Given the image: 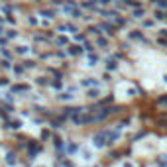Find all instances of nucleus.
Returning <instances> with one entry per match:
<instances>
[{"instance_id":"f3484780","label":"nucleus","mask_w":167,"mask_h":167,"mask_svg":"<svg viewBox=\"0 0 167 167\" xmlns=\"http://www.w3.org/2000/svg\"><path fill=\"white\" fill-rule=\"evenodd\" d=\"M104 63H106V71H108V73L118 69V59H116V57H106V59H104Z\"/></svg>"},{"instance_id":"bb28decb","label":"nucleus","mask_w":167,"mask_h":167,"mask_svg":"<svg viewBox=\"0 0 167 167\" xmlns=\"http://www.w3.org/2000/svg\"><path fill=\"white\" fill-rule=\"evenodd\" d=\"M63 122H65V116H57V118L51 120V128H61Z\"/></svg>"},{"instance_id":"a19ab883","label":"nucleus","mask_w":167,"mask_h":167,"mask_svg":"<svg viewBox=\"0 0 167 167\" xmlns=\"http://www.w3.org/2000/svg\"><path fill=\"white\" fill-rule=\"evenodd\" d=\"M49 138H51V132L43 128V130H41V140H49Z\"/></svg>"},{"instance_id":"4468645a","label":"nucleus","mask_w":167,"mask_h":167,"mask_svg":"<svg viewBox=\"0 0 167 167\" xmlns=\"http://www.w3.org/2000/svg\"><path fill=\"white\" fill-rule=\"evenodd\" d=\"M75 89H69V90H61L59 94H57V100H61V102H67V100H73L75 97Z\"/></svg>"},{"instance_id":"dca6fc26","label":"nucleus","mask_w":167,"mask_h":167,"mask_svg":"<svg viewBox=\"0 0 167 167\" xmlns=\"http://www.w3.org/2000/svg\"><path fill=\"white\" fill-rule=\"evenodd\" d=\"M12 75H14V77H24V75H26V69H24V65L22 63H12Z\"/></svg>"},{"instance_id":"f704fd0d","label":"nucleus","mask_w":167,"mask_h":167,"mask_svg":"<svg viewBox=\"0 0 167 167\" xmlns=\"http://www.w3.org/2000/svg\"><path fill=\"white\" fill-rule=\"evenodd\" d=\"M49 85H51L53 89H57V90H61V89H63V81H61V79H53V81L49 83Z\"/></svg>"},{"instance_id":"20e7f679","label":"nucleus","mask_w":167,"mask_h":167,"mask_svg":"<svg viewBox=\"0 0 167 167\" xmlns=\"http://www.w3.org/2000/svg\"><path fill=\"white\" fill-rule=\"evenodd\" d=\"M128 39H130V41H140V43L149 45V41L145 39L144 32H140V30H132V32H128Z\"/></svg>"},{"instance_id":"e433bc0d","label":"nucleus","mask_w":167,"mask_h":167,"mask_svg":"<svg viewBox=\"0 0 167 167\" xmlns=\"http://www.w3.org/2000/svg\"><path fill=\"white\" fill-rule=\"evenodd\" d=\"M75 41H77V43H85V41H87V33L77 32V33H75Z\"/></svg>"},{"instance_id":"6e6d98bb","label":"nucleus","mask_w":167,"mask_h":167,"mask_svg":"<svg viewBox=\"0 0 167 167\" xmlns=\"http://www.w3.org/2000/svg\"><path fill=\"white\" fill-rule=\"evenodd\" d=\"M165 16H167V14H165Z\"/></svg>"},{"instance_id":"c9c22d12","label":"nucleus","mask_w":167,"mask_h":167,"mask_svg":"<svg viewBox=\"0 0 167 167\" xmlns=\"http://www.w3.org/2000/svg\"><path fill=\"white\" fill-rule=\"evenodd\" d=\"M22 65H24V69H26V71H28V69H36V67H37V65H36V61H32V59L22 61Z\"/></svg>"},{"instance_id":"39448f33","label":"nucleus","mask_w":167,"mask_h":167,"mask_svg":"<svg viewBox=\"0 0 167 167\" xmlns=\"http://www.w3.org/2000/svg\"><path fill=\"white\" fill-rule=\"evenodd\" d=\"M98 28H100V32H102V33H106V36H110V37L116 36V26L112 22H100Z\"/></svg>"},{"instance_id":"f8f14e48","label":"nucleus","mask_w":167,"mask_h":167,"mask_svg":"<svg viewBox=\"0 0 167 167\" xmlns=\"http://www.w3.org/2000/svg\"><path fill=\"white\" fill-rule=\"evenodd\" d=\"M32 51H33V49L30 47V45H22V43L16 45V47L12 49V53H14V55H28V53H32Z\"/></svg>"},{"instance_id":"ddd939ff","label":"nucleus","mask_w":167,"mask_h":167,"mask_svg":"<svg viewBox=\"0 0 167 167\" xmlns=\"http://www.w3.org/2000/svg\"><path fill=\"white\" fill-rule=\"evenodd\" d=\"M81 87H85V89H93V87H100V83H98V79H94V77H87V79L81 81Z\"/></svg>"},{"instance_id":"6e6552de","label":"nucleus","mask_w":167,"mask_h":167,"mask_svg":"<svg viewBox=\"0 0 167 167\" xmlns=\"http://www.w3.org/2000/svg\"><path fill=\"white\" fill-rule=\"evenodd\" d=\"M67 55H71V57H79V55H83V45H79V43H69L67 45Z\"/></svg>"},{"instance_id":"9d476101","label":"nucleus","mask_w":167,"mask_h":167,"mask_svg":"<svg viewBox=\"0 0 167 167\" xmlns=\"http://www.w3.org/2000/svg\"><path fill=\"white\" fill-rule=\"evenodd\" d=\"M37 16H41V18H45V20H53L57 16V10L55 8H41Z\"/></svg>"},{"instance_id":"f257e3e1","label":"nucleus","mask_w":167,"mask_h":167,"mask_svg":"<svg viewBox=\"0 0 167 167\" xmlns=\"http://www.w3.org/2000/svg\"><path fill=\"white\" fill-rule=\"evenodd\" d=\"M61 12L67 14L69 18H73V20H81L83 16H85L83 8H79V4H75V2H65V4H61Z\"/></svg>"},{"instance_id":"f03ea898","label":"nucleus","mask_w":167,"mask_h":167,"mask_svg":"<svg viewBox=\"0 0 167 167\" xmlns=\"http://www.w3.org/2000/svg\"><path fill=\"white\" fill-rule=\"evenodd\" d=\"M93 145H94V148H97V149H102V148H106V145H108L106 130H102V132L94 134V136H93Z\"/></svg>"},{"instance_id":"de8ad7c7","label":"nucleus","mask_w":167,"mask_h":167,"mask_svg":"<svg viewBox=\"0 0 167 167\" xmlns=\"http://www.w3.org/2000/svg\"><path fill=\"white\" fill-rule=\"evenodd\" d=\"M157 32H159V37H165V39H167V30H165V28H163V30H157Z\"/></svg>"},{"instance_id":"473e14b6","label":"nucleus","mask_w":167,"mask_h":167,"mask_svg":"<svg viewBox=\"0 0 167 167\" xmlns=\"http://www.w3.org/2000/svg\"><path fill=\"white\" fill-rule=\"evenodd\" d=\"M112 102H114V97L110 94V97H104V98H100L98 102H97V106H104V104H112Z\"/></svg>"},{"instance_id":"2eb2a0df","label":"nucleus","mask_w":167,"mask_h":167,"mask_svg":"<svg viewBox=\"0 0 167 167\" xmlns=\"http://www.w3.org/2000/svg\"><path fill=\"white\" fill-rule=\"evenodd\" d=\"M4 37H6L8 41H10V39H18L20 32L16 30V28H4Z\"/></svg>"},{"instance_id":"ea45409f","label":"nucleus","mask_w":167,"mask_h":167,"mask_svg":"<svg viewBox=\"0 0 167 167\" xmlns=\"http://www.w3.org/2000/svg\"><path fill=\"white\" fill-rule=\"evenodd\" d=\"M157 104H159V106H167V94H163V97L157 98Z\"/></svg>"},{"instance_id":"423d86ee","label":"nucleus","mask_w":167,"mask_h":167,"mask_svg":"<svg viewBox=\"0 0 167 167\" xmlns=\"http://www.w3.org/2000/svg\"><path fill=\"white\" fill-rule=\"evenodd\" d=\"M94 12L100 14L102 18H106V20H114L116 16H118V10H108V8H100V6L94 8Z\"/></svg>"},{"instance_id":"0eeeda50","label":"nucleus","mask_w":167,"mask_h":167,"mask_svg":"<svg viewBox=\"0 0 167 167\" xmlns=\"http://www.w3.org/2000/svg\"><path fill=\"white\" fill-rule=\"evenodd\" d=\"M32 87L28 83H16V85L10 87V94H20V93H30Z\"/></svg>"},{"instance_id":"cd10ccee","label":"nucleus","mask_w":167,"mask_h":167,"mask_svg":"<svg viewBox=\"0 0 167 167\" xmlns=\"http://www.w3.org/2000/svg\"><path fill=\"white\" fill-rule=\"evenodd\" d=\"M0 55H2L4 57V59H14V53H12V49H6V47H2V49H0Z\"/></svg>"},{"instance_id":"5fc2aeb1","label":"nucleus","mask_w":167,"mask_h":167,"mask_svg":"<svg viewBox=\"0 0 167 167\" xmlns=\"http://www.w3.org/2000/svg\"><path fill=\"white\" fill-rule=\"evenodd\" d=\"M4 2H10V0H4Z\"/></svg>"},{"instance_id":"5701e85b","label":"nucleus","mask_w":167,"mask_h":167,"mask_svg":"<svg viewBox=\"0 0 167 167\" xmlns=\"http://www.w3.org/2000/svg\"><path fill=\"white\" fill-rule=\"evenodd\" d=\"M128 22H130V20H128V18H124V16H120V14H118V16H116V18H114V20H112V24H114V26H116V28H118V26H126V24H128Z\"/></svg>"},{"instance_id":"79ce46f5","label":"nucleus","mask_w":167,"mask_h":167,"mask_svg":"<svg viewBox=\"0 0 167 167\" xmlns=\"http://www.w3.org/2000/svg\"><path fill=\"white\" fill-rule=\"evenodd\" d=\"M94 2H97V6H108L112 0H94Z\"/></svg>"},{"instance_id":"c85d7f7f","label":"nucleus","mask_w":167,"mask_h":167,"mask_svg":"<svg viewBox=\"0 0 167 167\" xmlns=\"http://www.w3.org/2000/svg\"><path fill=\"white\" fill-rule=\"evenodd\" d=\"M83 51H85V53H93V51H94V43L87 39L85 43H83Z\"/></svg>"},{"instance_id":"412c9836","label":"nucleus","mask_w":167,"mask_h":167,"mask_svg":"<svg viewBox=\"0 0 167 167\" xmlns=\"http://www.w3.org/2000/svg\"><path fill=\"white\" fill-rule=\"evenodd\" d=\"M108 45H110V41H108L106 37H102V36H98L97 39H94V47H102V49H106Z\"/></svg>"},{"instance_id":"a211bd4d","label":"nucleus","mask_w":167,"mask_h":167,"mask_svg":"<svg viewBox=\"0 0 167 167\" xmlns=\"http://www.w3.org/2000/svg\"><path fill=\"white\" fill-rule=\"evenodd\" d=\"M87 61H89V63H87V65H89V67H97L98 63H100V55H97V53H87Z\"/></svg>"},{"instance_id":"2f4dec72","label":"nucleus","mask_w":167,"mask_h":167,"mask_svg":"<svg viewBox=\"0 0 167 167\" xmlns=\"http://www.w3.org/2000/svg\"><path fill=\"white\" fill-rule=\"evenodd\" d=\"M0 69L10 71V69H12V61H10V59H4V57H2V59H0Z\"/></svg>"},{"instance_id":"4be33fe9","label":"nucleus","mask_w":167,"mask_h":167,"mask_svg":"<svg viewBox=\"0 0 167 167\" xmlns=\"http://www.w3.org/2000/svg\"><path fill=\"white\" fill-rule=\"evenodd\" d=\"M4 161H6V165L14 167L16 163H18V159H16V153H14V152H8V153H6V157H4Z\"/></svg>"},{"instance_id":"58836bf2","label":"nucleus","mask_w":167,"mask_h":167,"mask_svg":"<svg viewBox=\"0 0 167 167\" xmlns=\"http://www.w3.org/2000/svg\"><path fill=\"white\" fill-rule=\"evenodd\" d=\"M28 24H30V26H39V18H36V16H30V18H28Z\"/></svg>"},{"instance_id":"864d4df0","label":"nucleus","mask_w":167,"mask_h":167,"mask_svg":"<svg viewBox=\"0 0 167 167\" xmlns=\"http://www.w3.org/2000/svg\"><path fill=\"white\" fill-rule=\"evenodd\" d=\"M36 167H43V165H36Z\"/></svg>"},{"instance_id":"c756f323","label":"nucleus","mask_w":167,"mask_h":167,"mask_svg":"<svg viewBox=\"0 0 167 167\" xmlns=\"http://www.w3.org/2000/svg\"><path fill=\"white\" fill-rule=\"evenodd\" d=\"M87 33H90V36L98 37V36H100L102 32H100V28H98V26H89V28H87Z\"/></svg>"},{"instance_id":"1a4fd4ad","label":"nucleus","mask_w":167,"mask_h":167,"mask_svg":"<svg viewBox=\"0 0 167 167\" xmlns=\"http://www.w3.org/2000/svg\"><path fill=\"white\" fill-rule=\"evenodd\" d=\"M26 149H28V153H30V157H36L37 153H41V144L39 141H28Z\"/></svg>"},{"instance_id":"603ef678","label":"nucleus","mask_w":167,"mask_h":167,"mask_svg":"<svg viewBox=\"0 0 167 167\" xmlns=\"http://www.w3.org/2000/svg\"><path fill=\"white\" fill-rule=\"evenodd\" d=\"M0 24H4V20H2V18H0Z\"/></svg>"},{"instance_id":"37998d69","label":"nucleus","mask_w":167,"mask_h":167,"mask_svg":"<svg viewBox=\"0 0 167 167\" xmlns=\"http://www.w3.org/2000/svg\"><path fill=\"white\" fill-rule=\"evenodd\" d=\"M141 26H144V28H153V20H144Z\"/></svg>"},{"instance_id":"72a5a7b5","label":"nucleus","mask_w":167,"mask_h":167,"mask_svg":"<svg viewBox=\"0 0 167 167\" xmlns=\"http://www.w3.org/2000/svg\"><path fill=\"white\" fill-rule=\"evenodd\" d=\"M153 20H157V22H161V20H165V12L163 10H153Z\"/></svg>"},{"instance_id":"49530a36","label":"nucleus","mask_w":167,"mask_h":167,"mask_svg":"<svg viewBox=\"0 0 167 167\" xmlns=\"http://www.w3.org/2000/svg\"><path fill=\"white\" fill-rule=\"evenodd\" d=\"M159 126H161V128H165V130H167V118H161V120H159Z\"/></svg>"},{"instance_id":"393cba45","label":"nucleus","mask_w":167,"mask_h":167,"mask_svg":"<svg viewBox=\"0 0 167 167\" xmlns=\"http://www.w3.org/2000/svg\"><path fill=\"white\" fill-rule=\"evenodd\" d=\"M20 126H22L20 120H6V128H8V130H18Z\"/></svg>"},{"instance_id":"7ed1b4c3","label":"nucleus","mask_w":167,"mask_h":167,"mask_svg":"<svg viewBox=\"0 0 167 167\" xmlns=\"http://www.w3.org/2000/svg\"><path fill=\"white\" fill-rule=\"evenodd\" d=\"M57 32H61V33H77L79 32V28H77V24H73V22H63V24H59L57 26Z\"/></svg>"},{"instance_id":"09e8293b","label":"nucleus","mask_w":167,"mask_h":167,"mask_svg":"<svg viewBox=\"0 0 167 167\" xmlns=\"http://www.w3.org/2000/svg\"><path fill=\"white\" fill-rule=\"evenodd\" d=\"M102 81H106V83H108V81H110V75L104 73V75H102Z\"/></svg>"},{"instance_id":"a878e982","label":"nucleus","mask_w":167,"mask_h":167,"mask_svg":"<svg viewBox=\"0 0 167 167\" xmlns=\"http://www.w3.org/2000/svg\"><path fill=\"white\" fill-rule=\"evenodd\" d=\"M132 14H134V18L144 20V18H145V8H144V6H141V8H136V10H134Z\"/></svg>"},{"instance_id":"3c124183","label":"nucleus","mask_w":167,"mask_h":167,"mask_svg":"<svg viewBox=\"0 0 167 167\" xmlns=\"http://www.w3.org/2000/svg\"><path fill=\"white\" fill-rule=\"evenodd\" d=\"M122 167H134V165H132V163H130V161H126V163H124V165H122Z\"/></svg>"},{"instance_id":"8fccbe9b","label":"nucleus","mask_w":167,"mask_h":167,"mask_svg":"<svg viewBox=\"0 0 167 167\" xmlns=\"http://www.w3.org/2000/svg\"><path fill=\"white\" fill-rule=\"evenodd\" d=\"M0 36H4V24H0Z\"/></svg>"},{"instance_id":"c03bdc74","label":"nucleus","mask_w":167,"mask_h":167,"mask_svg":"<svg viewBox=\"0 0 167 167\" xmlns=\"http://www.w3.org/2000/svg\"><path fill=\"white\" fill-rule=\"evenodd\" d=\"M157 43H159V45H165V47H167V39H165V37H157Z\"/></svg>"},{"instance_id":"9b49d317","label":"nucleus","mask_w":167,"mask_h":167,"mask_svg":"<svg viewBox=\"0 0 167 167\" xmlns=\"http://www.w3.org/2000/svg\"><path fill=\"white\" fill-rule=\"evenodd\" d=\"M53 43H55L57 47H67V45H69L71 41H69V37H67V36L59 33V36H53Z\"/></svg>"},{"instance_id":"b1692460","label":"nucleus","mask_w":167,"mask_h":167,"mask_svg":"<svg viewBox=\"0 0 167 167\" xmlns=\"http://www.w3.org/2000/svg\"><path fill=\"white\" fill-rule=\"evenodd\" d=\"M79 8H87V10H93V12H94V8H97V2H94V0H83Z\"/></svg>"},{"instance_id":"aec40b11","label":"nucleus","mask_w":167,"mask_h":167,"mask_svg":"<svg viewBox=\"0 0 167 167\" xmlns=\"http://www.w3.org/2000/svg\"><path fill=\"white\" fill-rule=\"evenodd\" d=\"M100 97V87H93V89H87V98L97 100Z\"/></svg>"},{"instance_id":"6ab92c4d","label":"nucleus","mask_w":167,"mask_h":167,"mask_svg":"<svg viewBox=\"0 0 167 167\" xmlns=\"http://www.w3.org/2000/svg\"><path fill=\"white\" fill-rule=\"evenodd\" d=\"M79 149H81V145H79L77 141H69V144L65 145V152L69 153V155H75V153H79Z\"/></svg>"},{"instance_id":"a18cd8bd","label":"nucleus","mask_w":167,"mask_h":167,"mask_svg":"<svg viewBox=\"0 0 167 167\" xmlns=\"http://www.w3.org/2000/svg\"><path fill=\"white\" fill-rule=\"evenodd\" d=\"M155 4H159L161 8H167V0H155Z\"/></svg>"},{"instance_id":"4c0bfd02","label":"nucleus","mask_w":167,"mask_h":167,"mask_svg":"<svg viewBox=\"0 0 167 167\" xmlns=\"http://www.w3.org/2000/svg\"><path fill=\"white\" fill-rule=\"evenodd\" d=\"M157 165L159 167H167V155H159L157 157Z\"/></svg>"},{"instance_id":"7c9ffc66","label":"nucleus","mask_w":167,"mask_h":167,"mask_svg":"<svg viewBox=\"0 0 167 167\" xmlns=\"http://www.w3.org/2000/svg\"><path fill=\"white\" fill-rule=\"evenodd\" d=\"M49 83H51V79H49V77H37L36 79V85H39V87H47Z\"/></svg>"}]
</instances>
